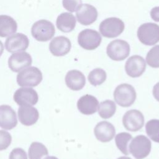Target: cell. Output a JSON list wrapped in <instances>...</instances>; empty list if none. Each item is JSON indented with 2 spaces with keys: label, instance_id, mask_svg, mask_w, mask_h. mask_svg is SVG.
<instances>
[{
  "label": "cell",
  "instance_id": "cell-8",
  "mask_svg": "<svg viewBox=\"0 0 159 159\" xmlns=\"http://www.w3.org/2000/svg\"><path fill=\"white\" fill-rule=\"evenodd\" d=\"M101 40L102 38L99 32L90 29L82 30L78 37L79 45L83 48L88 50L96 49L99 46Z\"/></svg>",
  "mask_w": 159,
  "mask_h": 159
},
{
  "label": "cell",
  "instance_id": "cell-9",
  "mask_svg": "<svg viewBox=\"0 0 159 159\" xmlns=\"http://www.w3.org/2000/svg\"><path fill=\"white\" fill-rule=\"evenodd\" d=\"M123 125L127 130L136 132L142 128L144 124V117L139 110L132 109L126 112L122 117Z\"/></svg>",
  "mask_w": 159,
  "mask_h": 159
},
{
  "label": "cell",
  "instance_id": "cell-1",
  "mask_svg": "<svg viewBox=\"0 0 159 159\" xmlns=\"http://www.w3.org/2000/svg\"><path fill=\"white\" fill-rule=\"evenodd\" d=\"M42 78V73L38 68L30 66L19 72L17 83L21 87H34L40 83Z\"/></svg>",
  "mask_w": 159,
  "mask_h": 159
},
{
  "label": "cell",
  "instance_id": "cell-28",
  "mask_svg": "<svg viewBox=\"0 0 159 159\" xmlns=\"http://www.w3.org/2000/svg\"><path fill=\"white\" fill-rule=\"evenodd\" d=\"M146 61L152 68H159V45L149 50L146 56Z\"/></svg>",
  "mask_w": 159,
  "mask_h": 159
},
{
  "label": "cell",
  "instance_id": "cell-10",
  "mask_svg": "<svg viewBox=\"0 0 159 159\" xmlns=\"http://www.w3.org/2000/svg\"><path fill=\"white\" fill-rule=\"evenodd\" d=\"M29 45L28 37L22 34L17 33L9 36L5 42V48L9 52L16 53L25 50Z\"/></svg>",
  "mask_w": 159,
  "mask_h": 159
},
{
  "label": "cell",
  "instance_id": "cell-36",
  "mask_svg": "<svg viewBox=\"0 0 159 159\" xmlns=\"http://www.w3.org/2000/svg\"><path fill=\"white\" fill-rule=\"evenodd\" d=\"M117 159H131V158L128 157H120L118 158Z\"/></svg>",
  "mask_w": 159,
  "mask_h": 159
},
{
  "label": "cell",
  "instance_id": "cell-31",
  "mask_svg": "<svg viewBox=\"0 0 159 159\" xmlns=\"http://www.w3.org/2000/svg\"><path fill=\"white\" fill-rule=\"evenodd\" d=\"M9 159H27V156L22 148H16L11 151Z\"/></svg>",
  "mask_w": 159,
  "mask_h": 159
},
{
  "label": "cell",
  "instance_id": "cell-5",
  "mask_svg": "<svg viewBox=\"0 0 159 159\" xmlns=\"http://www.w3.org/2000/svg\"><path fill=\"white\" fill-rule=\"evenodd\" d=\"M55 29L53 24L44 19L35 22L31 28V34L33 37L40 42L50 40L55 35Z\"/></svg>",
  "mask_w": 159,
  "mask_h": 159
},
{
  "label": "cell",
  "instance_id": "cell-18",
  "mask_svg": "<svg viewBox=\"0 0 159 159\" xmlns=\"http://www.w3.org/2000/svg\"><path fill=\"white\" fill-rule=\"evenodd\" d=\"M96 138L101 142H108L115 136L116 130L114 125L109 122H99L94 129Z\"/></svg>",
  "mask_w": 159,
  "mask_h": 159
},
{
  "label": "cell",
  "instance_id": "cell-33",
  "mask_svg": "<svg viewBox=\"0 0 159 159\" xmlns=\"http://www.w3.org/2000/svg\"><path fill=\"white\" fill-rule=\"evenodd\" d=\"M153 95L155 99L159 102V82L155 84L153 88Z\"/></svg>",
  "mask_w": 159,
  "mask_h": 159
},
{
  "label": "cell",
  "instance_id": "cell-4",
  "mask_svg": "<svg viewBox=\"0 0 159 159\" xmlns=\"http://www.w3.org/2000/svg\"><path fill=\"white\" fill-rule=\"evenodd\" d=\"M151 148L150 140L143 135L136 136L129 145L130 153L136 159H143L147 157L151 151Z\"/></svg>",
  "mask_w": 159,
  "mask_h": 159
},
{
  "label": "cell",
  "instance_id": "cell-3",
  "mask_svg": "<svg viewBox=\"0 0 159 159\" xmlns=\"http://www.w3.org/2000/svg\"><path fill=\"white\" fill-rule=\"evenodd\" d=\"M137 37L146 45H153L159 42V25L152 22L142 24L138 29Z\"/></svg>",
  "mask_w": 159,
  "mask_h": 159
},
{
  "label": "cell",
  "instance_id": "cell-17",
  "mask_svg": "<svg viewBox=\"0 0 159 159\" xmlns=\"http://www.w3.org/2000/svg\"><path fill=\"white\" fill-rule=\"evenodd\" d=\"M17 114L20 122L26 126L34 125L39 117L38 110L30 105L20 106L18 109Z\"/></svg>",
  "mask_w": 159,
  "mask_h": 159
},
{
  "label": "cell",
  "instance_id": "cell-23",
  "mask_svg": "<svg viewBox=\"0 0 159 159\" xmlns=\"http://www.w3.org/2000/svg\"><path fill=\"white\" fill-rule=\"evenodd\" d=\"M28 153L29 159H42L48 154L46 147L43 143L37 142H34L31 143Z\"/></svg>",
  "mask_w": 159,
  "mask_h": 159
},
{
  "label": "cell",
  "instance_id": "cell-29",
  "mask_svg": "<svg viewBox=\"0 0 159 159\" xmlns=\"http://www.w3.org/2000/svg\"><path fill=\"white\" fill-rule=\"evenodd\" d=\"M12 137L11 134L4 130H0V151L6 150L11 143Z\"/></svg>",
  "mask_w": 159,
  "mask_h": 159
},
{
  "label": "cell",
  "instance_id": "cell-35",
  "mask_svg": "<svg viewBox=\"0 0 159 159\" xmlns=\"http://www.w3.org/2000/svg\"><path fill=\"white\" fill-rule=\"evenodd\" d=\"M44 159H58V158L54 156H48V157H46Z\"/></svg>",
  "mask_w": 159,
  "mask_h": 159
},
{
  "label": "cell",
  "instance_id": "cell-20",
  "mask_svg": "<svg viewBox=\"0 0 159 159\" xmlns=\"http://www.w3.org/2000/svg\"><path fill=\"white\" fill-rule=\"evenodd\" d=\"M66 86L73 91H79L85 85L86 78L83 73L77 70L69 71L65 76Z\"/></svg>",
  "mask_w": 159,
  "mask_h": 159
},
{
  "label": "cell",
  "instance_id": "cell-11",
  "mask_svg": "<svg viewBox=\"0 0 159 159\" xmlns=\"http://www.w3.org/2000/svg\"><path fill=\"white\" fill-rule=\"evenodd\" d=\"M14 100L19 106L35 105L39 100L38 94L35 90L29 87H22L16 91Z\"/></svg>",
  "mask_w": 159,
  "mask_h": 159
},
{
  "label": "cell",
  "instance_id": "cell-22",
  "mask_svg": "<svg viewBox=\"0 0 159 159\" xmlns=\"http://www.w3.org/2000/svg\"><path fill=\"white\" fill-rule=\"evenodd\" d=\"M17 29L16 21L7 15H0V37H6L14 34Z\"/></svg>",
  "mask_w": 159,
  "mask_h": 159
},
{
  "label": "cell",
  "instance_id": "cell-19",
  "mask_svg": "<svg viewBox=\"0 0 159 159\" xmlns=\"http://www.w3.org/2000/svg\"><path fill=\"white\" fill-rule=\"evenodd\" d=\"M98 104L99 102L94 96L86 94L78 99L77 108L81 113L85 115H91L96 112Z\"/></svg>",
  "mask_w": 159,
  "mask_h": 159
},
{
  "label": "cell",
  "instance_id": "cell-16",
  "mask_svg": "<svg viewBox=\"0 0 159 159\" xmlns=\"http://www.w3.org/2000/svg\"><path fill=\"white\" fill-rule=\"evenodd\" d=\"M70 40L65 36H58L53 39L49 44V50L52 55L61 57L66 55L70 50Z\"/></svg>",
  "mask_w": 159,
  "mask_h": 159
},
{
  "label": "cell",
  "instance_id": "cell-30",
  "mask_svg": "<svg viewBox=\"0 0 159 159\" xmlns=\"http://www.w3.org/2000/svg\"><path fill=\"white\" fill-rule=\"evenodd\" d=\"M63 6L67 11L73 12L77 11L82 5L81 0H63Z\"/></svg>",
  "mask_w": 159,
  "mask_h": 159
},
{
  "label": "cell",
  "instance_id": "cell-21",
  "mask_svg": "<svg viewBox=\"0 0 159 159\" xmlns=\"http://www.w3.org/2000/svg\"><path fill=\"white\" fill-rule=\"evenodd\" d=\"M76 22V20L72 14L63 12L57 17L56 25L57 28L61 32H70L75 29Z\"/></svg>",
  "mask_w": 159,
  "mask_h": 159
},
{
  "label": "cell",
  "instance_id": "cell-26",
  "mask_svg": "<svg viewBox=\"0 0 159 159\" xmlns=\"http://www.w3.org/2000/svg\"><path fill=\"white\" fill-rule=\"evenodd\" d=\"M107 78L106 71L102 68H95L88 75V79L91 84L96 86L103 83Z\"/></svg>",
  "mask_w": 159,
  "mask_h": 159
},
{
  "label": "cell",
  "instance_id": "cell-2",
  "mask_svg": "<svg viewBox=\"0 0 159 159\" xmlns=\"http://www.w3.org/2000/svg\"><path fill=\"white\" fill-rule=\"evenodd\" d=\"M137 94L134 88L127 83L118 85L114 92V98L116 102L119 106L127 107L134 104Z\"/></svg>",
  "mask_w": 159,
  "mask_h": 159
},
{
  "label": "cell",
  "instance_id": "cell-12",
  "mask_svg": "<svg viewBox=\"0 0 159 159\" xmlns=\"http://www.w3.org/2000/svg\"><path fill=\"white\" fill-rule=\"evenodd\" d=\"M32 59L29 53L20 52L13 53L8 60L9 68L14 72H19L31 65Z\"/></svg>",
  "mask_w": 159,
  "mask_h": 159
},
{
  "label": "cell",
  "instance_id": "cell-24",
  "mask_svg": "<svg viewBox=\"0 0 159 159\" xmlns=\"http://www.w3.org/2000/svg\"><path fill=\"white\" fill-rule=\"evenodd\" d=\"M116 106L114 101L107 99L102 101L98 106V113L101 117L109 119L116 112Z\"/></svg>",
  "mask_w": 159,
  "mask_h": 159
},
{
  "label": "cell",
  "instance_id": "cell-15",
  "mask_svg": "<svg viewBox=\"0 0 159 159\" xmlns=\"http://www.w3.org/2000/svg\"><path fill=\"white\" fill-rule=\"evenodd\" d=\"M77 20L82 25H88L96 21L98 17V11L92 5L83 4L77 10L76 13Z\"/></svg>",
  "mask_w": 159,
  "mask_h": 159
},
{
  "label": "cell",
  "instance_id": "cell-34",
  "mask_svg": "<svg viewBox=\"0 0 159 159\" xmlns=\"http://www.w3.org/2000/svg\"><path fill=\"white\" fill-rule=\"evenodd\" d=\"M4 52V45L1 41H0V57L2 55Z\"/></svg>",
  "mask_w": 159,
  "mask_h": 159
},
{
  "label": "cell",
  "instance_id": "cell-7",
  "mask_svg": "<svg viewBox=\"0 0 159 159\" xmlns=\"http://www.w3.org/2000/svg\"><path fill=\"white\" fill-rule=\"evenodd\" d=\"M106 52L108 57L112 60H124L130 53V45L125 40H114L108 44Z\"/></svg>",
  "mask_w": 159,
  "mask_h": 159
},
{
  "label": "cell",
  "instance_id": "cell-32",
  "mask_svg": "<svg viewBox=\"0 0 159 159\" xmlns=\"http://www.w3.org/2000/svg\"><path fill=\"white\" fill-rule=\"evenodd\" d=\"M150 16L153 20L159 22V6L155 7L150 11Z\"/></svg>",
  "mask_w": 159,
  "mask_h": 159
},
{
  "label": "cell",
  "instance_id": "cell-27",
  "mask_svg": "<svg viewBox=\"0 0 159 159\" xmlns=\"http://www.w3.org/2000/svg\"><path fill=\"white\" fill-rule=\"evenodd\" d=\"M147 135L154 142L159 143V120L151 119L145 125Z\"/></svg>",
  "mask_w": 159,
  "mask_h": 159
},
{
  "label": "cell",
  "instance_id": "cell-13",
  "mask_svg": "<svg viewBox=\"0 0 159 159\" xmlns=\"http://www.w3.org/2000/svg\"><path fill=\"white\" fill-rule=\"evenodd\" d=\"M146 68V62L143 57L133 55L128 58L125 65L126 73L132 78L140 76Z\"/></svg>",
  "mask_w": 159,
  "mask_h": 159
},
{
  "label": "cell",
  "instance_id": "cell-25",
  "mask_svg": "<svg viewBox=\"0 0 159 159\" xmlns=\"http://www.w3.org/2000/svg\"><path fill=\"white\" fill-rule=\"evenodd\" d=\"M132 138V135L127 132L119 133L115 137V142L117 147L125 155L129 154V151L128 150L129 143Z\"/></svg>",
  "mask_w": 159,
  "mask_h": 159
},
{
  "label": "cell",
  "instance_id": "cell-6",
  "mask_svg": "<svg viewBox=\"0 0 159 159\" xmlns=\"http://www.w3.org/2000/svg\"><path fill=\"white\" fill-rule=\"evenodd\" d=\"M124 22L117 17H109L102 20L99 25V32L107 38H114L119 36L124 29Z\"/></svg>",
  "mask_w": 159,
  "mask_h": 159
},
{
  "label": "cell",
  "instance_id": "cell-14",
  "mask_svg": "<svg viewBox=\"0 0 159 159\" xmlns=\"http://www.w3.org/2000/svg\"><path fill=\"white\" fill-rule=\"evenodd\" d=\"M17 124L16 112L9 105L0 106V127L5 130H11Z\"/></svg>",
  "mask_w": 159,
  "mask_h": 159
}]
</instances>
